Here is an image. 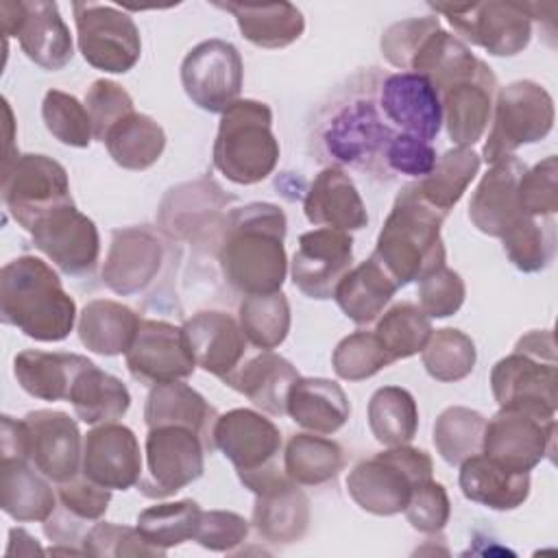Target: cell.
I'll use <instances>...</instances> for the list:
<instances>
[{
    "label": "cell",
    "mask_w": 558,
    "mask_h": 558,
    "mask_svg": "<svg viewBox=\"0 0 558 558\" xmlns=\"http://www.w3.org/2000/svg\"><path fill=\"white\" fill-rule=\"evenodd\" d=\"M286 214L272 203H248L227 214L218 246L225 279L242 294L279 292L288 275Z\"/></svg>",
    "instance_id": "1"
},
{
    "label": "cell",
    "mask_w": 558,
    "mask_h": 558,
    "mask_svg": "<svg viewBox=\"0 0 558 558\" xmlns=\"http://www.w3.org/2000/svg\"><path fill=\"white\" fill-rule=\"evenodd\" d=\"M0 314L33 340L59 342L74 327L76 303L48 262L20 255L0 270Z\"/></svg>",
    "instance_id": "2"
},
{
    "label": "cell",
    "mask_w": 558,
    "mask_h": 558,
    "mask_svg": "<svg viewBox=\"0 0 558 558\" xmlns=\"http://www.w3.org/2000/svg\"><path fill=\"white\" fill-rule=\"evenodd\" d=\"M445 214L432 207L416 190V183L403 185L377 235L373 257L386 268L399 288L421 281L445 266V244L440 227Z\"/></svg>",
    "instance_id": "3"
},
{
    "label": "cell",
    "mask_w": 558,
    "mask_h": 558,
    "mask_svg": "<svg viewBox=\"0 0 558 558\" xmlns=\"http://www.w3.org/2000/svg\"><path fill=\"white\" fill-rule=\"evenodd\" d=\"M490 388L499 408L556 418L558 357L549 329H532L521 336L510 355L490 371Z\"/></svg>",
    "instance_id": "4"
},
{
    "label": "cell",
    "mask_w": 558,
    "mask_h": 558,
    "mask_svg": "<svg viewBox=\"0 0 558 558\" xmlns=\"http://www.w3.org/2000/svg\"><path fill=\"white\" fill-rule=\"evenodd\" d=\"M277 161L279 142L266 102L240 98L222 111L214 142V166L222 177L238 185H255L272 174Z\"/></svg>",
    "instance_id": "5"
},
{
    "label": "cell",
    "mask_w": 558,
    "mask_h": 558,
    "mask_svg": "<svg viewBox=\"0 0 558 558\" xmlns=\"http://www.w3.org/2000/svg\"><path fill=\"white\" fill-rule=\"evenodd\" d=\"M211 440L235 466L240 482L251 493H264L288 480L286 471L279 466L281 432L259 412L235 408L218 414Z\"/></svg>",
    "instance_id": "6"
},
{
    "label": "cell",
    "mask_w": 558,
    "mask_h": 558,
    "mask_svg": "<svg viewBox=\"0 0 558 558\" xmlns=\"http://www.w3.org/2000/svg\"><path fill=\"white\" fill-rule=\"evenodd\" d=\"M432 458L416 447L397 445L357 462L347 475L349 497L366 512L392 517L405 510L412 490L432 480Z\"/></svg>",
    "instance_id": "7"
},
{
    "label": "cell",
    "mask_w": 558,
    "mask_h": 558,
    "mask_svg": "<svg viewBox=\"0 0 558 558\" xmlns=\"http://www.w3.org/2000/svg\"><path fill=\"white\" fill-rule=\"evenodd\" d=\"M395 133L373 96H353L331 113L320 142L338 166L390 174L384 155Z\"/></svg>",
    "instance_id": "8"
},
{
    "label": "cell",
    "mask_w": 558,
    "mask_h": 558,
    "mask_svg": "<svg viewBox=\"0 0 558 558\" xmlns=\"http://www.w3.org/2000/svg\"><path fill=\"white\" fill-rule=\"evenodd\" d=\"M554 116L549 92L534 81H514L497 89L482 159L495 163L523 144L541 142L551 131Z\"/></svg>",
    "instance_id": "9"
},
{
    "label": "cell",
    "mask_w": 558,
    "mask_h": 558,
    "mask_svg": "<svg viewBox=\"0 0 558 558\" xmlns=\"http://www.w3.org/2000/svg\"><path fill=\"white\" fill-rule=\"evenodd\" d=\"M2 201L13 220L31 231L50 211L74 203L68 170L46 155H17L2 170Z\"/></svg>",
    "instance_id": "10"
},
{
    "label": "cell",
    "mask_w": 558,
    "mask_h": 558,
    "mask_svg": "<svg viewBox=\"0 0 558 558\" xmlns=\"http://www.w3.org/2000/svg\"><path fill=\"white\" fill-rule=\"evenodd\" d=\"M76 41L83 59L102 72L124 74L142 57L140 28L126 11L102 2H74Z\"/></svg>",
    "instance_id": "11"
},
{
    "label": "cell",
    "mask_w": 558,
    "mask_h": 558,
    "mask_svg": "<svg viewBox=\"0 0 558 558\" xmlns=\"http://www.w3.org/2000/svg\"><path fill=\"white\" fill-rule=\"evenodd\" d=\"M429 7L442 13L464 41L484 48L493 57H514L532 39V13L521 2H432Z\"/></svg>",
    "instance_id": "12"
},
{
    "label": "cell",
    "mask_w": 558,
    "mask_h": 558,
    "mask_svg": "<svg viewBox=\"0 0 558 558\" xmlns=\"http://www.w3.org/2000/svg\"><path fill=\"white\" fill-rule=\"evenodd\" d=\"M205 440L190 427L159 425L146 434V475L140 477V493L161 499L196 482L205 471Z\"/></svg>",
    "instance_id": "13"
},
{
    "label": "cell",
    "mask_w": 558,
    "mask_h": 558,
    "mask_svg": "<svg viewBox=\"0 0 558 558\" xmlns=\"http://www.w3.org/2000/svg\"><path fill=\"white\" fill-rule=\"evenodd\" d=\"M244 65L238 48L225 39L196 44L181 63V85L203 111L222 113L240 100Z\"/></svg>",
    "instance_id": "14"
},
{
    "label": "cell",
    "mask_w": 558,
    "mask_h": 558,
    "mask_svg": "<svg viewBox=\"0 0 558 558\" xmlns=\"http://www.w3.org/2000/svg\"><path fill=\"white\" fill-rule=\"evenodd\" d=\"M0 17L4 35L17 37L22 52L35 65L57 72L72 61V35L59 13L57 2L4 0L0 4Z\"/></svg>",
    "instance_id": "15"
},
{
    "label": "cell",
    "mask_w": 558,
    "mask_h": 558,
    "mask_svg": "<svg viewBox=\"0 0 558 558\" xmlns=\"http://www.w3.org/2000/svg\"><path fill=\"white\" fill-rule=\"evenodd\" d=\"M554 434L556 418L499 408V412L486 421L482 453L510 471L530 473L554 453Z\"/></svg>",
    "instance_id": "16"
},
{
    "label": "cell",
    "mask_w": 558,
    "mask_h": 558,
    "mask_svg": "<svg viewBox=\"0 0 558 558\" xmlns=\"http://www.w3.org/2000/svg\"><path fill=\"white\" fill-rule=\"evenodd\" d=\"M124 355L133 379L146 386L185 379L196 368L183 327L166 320L142 318L137 333Z\"/></svg>",
    "instance_id": "17"
},
{
    "label": "cell",
    "mask_w": 558,
    "mask_h": 558,
    "mask_svg": "<svg viewBox=\"0 0 558 558\" xmlns=\"http://www.w3.org/2000/svg\"><path fill=\"white\" fill-rule=\"evenodd\" d=\"M353 238L347 231L320 227L299 238L290 262L292 283L310 299H331L340 279L351 270Z\"/></svg>",
    "instance_id": "18"
},
{
    "label": "cell",
    "mask_w": 558,
    "mask_h": 558,
    "mask_svg": "<svg viewBox=\"0 0 558 558\" xmlns=\"http://www.w3.org/2000/svg\"><path fill=\"white\" fill-rule=\"evenodd\" d=\"M28 233L35 248H39L65 275H85L98 262V229L92 218L76 209L74 203L50 211Z\"/></svg>",
    "instance_id": "19"
},
{
    "label": "cell",
    "mask_w": 558,
    "mask_h": 558,
    "mask_svg": "<svg viewBox=\"0 0 558 558\" xmlns=\"http://www.w3.org/2000/svg\"><path fill=\"white\" fill-rule=\"evenodd\" d=\"M28 460L50 482L61 484L81 473L83 440L74 418L59 410H35L24 416Z\"/></svg>",
    "instance_id": "20"
},
{
    "label": "cell",
    "mask_w": 558,
    "mask_h": 558,
    "mask_svg": "<svg viewBox=\"0 0 558 558\" xmlns=\"http://www.w3.org/2000/svg\"><path fill=\"white\" fill-rule=\"evenodd\" d=\"M81 473L109 490H126L142 477V451L131 427L102 423L83 438Z\"/></svg>",
    "instance_id": "21"
},
{
    "label": "cell",
    "mask_w": 558,
    "mask_h": 558,
    "mask_svg": "<svg viewBox=\"0 0 558 558\" xmlns=\"http://www.w3.org/2000/svg\"><path fill=\"white\" fill-rule=\"evenodd\" d=\"M377 102L386 120L397 124L401 133L414 135L423 142H432L440 133V94L423 74L397 72L386 76L379 85Z\"/></svg>",
    "instance_id": "22"
},
{
    "label": "cell",
    "mask_w": 558,
    "mask_h": 558,
    "mask_svg": "<svg viewBox=\"0 0 558 558\" xmlns=\"http://www.w3.org/2000/svg\"><path fill=\"white\" fill-rule=\"evenodd\" d=\"M161 259L163 246L157 233L146 227L116 229L102 264V281L120 296L142 292L157 277Z\"/></svg>",
    "instance_id": "23"
},
{
    "label": "cell",
    "mask_w": 558,
    "mask_h": 558,
    "mask_svg": "<svg viewBox=\"0 0 558 558\" xmlns=\"http://www.w3.org/2000/svg\"><path fill=\"white\" fill-rule=\"evenodd\" d=\"M183 333L194 362L205 373L227 379L246 355V338L240 323L227 312H198L183 323Z\"/></svg>",
    "instance_id": "24"
},
{
    "label": "cell",
    "mask_w": 558,
    "mask_h": 558,
    "mask_svg": "<svg viewBox=\"0 0 558 558\" xmlns=\"http://www.w3.org/2000/svg\"><path fill=\"white\" fill-rule=\"evenodd\" d=\"M525 170L527 166L517 155H508L495 161L482 177L469 203V218L482 233L501 238L521 216H525L517 196Z\"/></svg>",
    "instance_id": "25"
},
{
    "label": "cell",
    "mask_w": 558,
    "mask_h": 558,
    "mask_svg": "<svg viewBox=\"0 0 558 558\" xmlns=\"http://www.w3.org/2000/svg\"><path fill=\"white\" fill-rule=\"evenodd\" d=\"M495 94L497 78L486 63L480 65L473 78L456 83L440 94L442 122L453 144L469 148L482 140L493 116Z\"/></svg>",
    "instance_id": "26"
},
{
    "label": "cell",
    "mask_w": 558,
    "mask_h": 558,
    "mask_svg": "<svg viewBox=\"0 0 558 558\" xmlns=\"http://www.w3.org/2000/svg\"><path fill=\"white\" fill-rule=\"evenodd\" d=\"M303 211L312 225L347 233L357 231L368 222L366 207L355 183L338 166H327L316 174L305 194Z\"/></svg>",
    "instance_id": "27"
},
{
    "label": "cell",
    "mask_w": 558,
    "mask_h": 558,
    "mask_svg": "<svg viewBox=\"0 0 558 558\" xmlns=\"http://www.w3.org/2000/svg\"><path fill=\"white\" fill-rule=\"evenodd\" d=\"M299 377L301 375L292 362L272 351H262L240 364L225 384L244 395L259 410L281 416L286 414L290 388Z\"/></svg>",
    "instance_id": "28"
},
{
    "label": "cell",
    "mask_w": 558,
    "mask_h": 558,
    "mask_svg": "<svg viewBox=\"0 0 558 558\" xmlns=\"http://www.w3.org/2000/svg\"><path fill=\"white\" fill-rule=\"evenodd\" d=\"M92 360L78 353H48L39 349L20 351L13 360V375L22 390L41 401H68L81 371Z\"/></svg>",
    "instance_id": "29"
},
{
    "label": "cell",
    "mask_w": 558,
    "mask_h": 558,
    "mask_svg": "<svg viewBox=\"0 0 558 558\" xmlns=\"http://www.w3.org/2000/svg\"><path fill=\"white\" fill-rule=\"evenodd\" d=\"M458 484L469 501L499 512L519 508L530 495V473L510 471L484 453H475L460 464Z\"/></svg>",
    "instance_id": "30"
},
{
    "label": "cell",
    "mask_w": 558,
    "mask_h": 558,
    "mask_svg": "<svg viewBox=\"0 0 558 558\" xmlns=\"http://www.w3.org/2000/svg\"><path fill=\"white\" fill-rule=\"evenodd\" d=\"M216 418L218 414L207 399L183 379L153 386L144 405V423L148 429L159 425L190 427L205 440L207 449H214L211 432Z\"/></svg>",
    "instance_id": "31"
},
{
    "label": "cell",
    "mask_w": 558,
    "mask_h": 558,
    "mask_svg": "<svg viewBox=\"0 0 558 558\" xmlns=\"http://www.w3.org/2000/svg\"><path fill=\"white\" fill-rule=\"evenodd\" d=\"M253 525L268 543L290 545L310 527V499L290 477L255 495Z\"/></svg>",
    "instance_id": "32"
},
{
    "label": "cell",
    "mask_w": 558,
    "mask_h": 558,
    "mask_svg": "<svg viewBox=\"0 0 558 558\" xmlns=\"http://www.w3.org/2000/svg\"><path fill=\"white\" fill-rule=\"evenodd\" d=\"M57 493L50 480L41 475L26 458L0 460V508L11 519L46 521L57 508Z\"/></svg>",
    "instance_id": "33"
},
{
    "label": "cell",
    "mask_w": 558,
    "mask_h": 558,
    "mask_svg": "<svg viewBox=\"0 0 558 558\" xmlns=\"http://www.w3.org/2000/svg\"><path fill=\"white\" fill-rule=\"evenodd\" d=\"M286 414L303 429L333 434L347 423L351 403L340 384L325 377H299L290 388Z\"/></svg>",
    "instance_id": "34"
},
{
    "label": "cell",
    "mask_w": 558,
    "mask_h": 558,
    "mask_svg": "<svg viewBox=\"0 0 558 558\" xmlns=\"http://www.w3.org/2000/svg\"><path fill=\"white\" fill-rule=\"evenodd\" d=\"M216 7L229 11L235 17L242 37L259 48H286L294 44L305 31V17L292 2H216Z\"/></svg>",
    "instance_id": "35"
},
{
    "label": "cell",
    "mask_w": 558,
    "mask_h": 558,
    "mask_svg": "<svg viewBox=\"0 0 558 558\" xmlns=\"http://www.w3.org/2000/svg\"><path fill=\"white\" fill-rule=\"evenodd\" d=\"M397 290L399 286L395 279L371 255L340 279L333 290V299L347 318L355 325H368L381 316Z\"/></svg>",
    "instance_id": "36"
},
{
    "label": "cell",
    "mask_w": 558,
    "mask_h": 558,
    "mask_svg": "<svg viewBox=\"0 0 558 558\" xmlns=\"http://www.w3.org/2000/svg\"><path fill=\"white\" fill-rule=\"evenodd\" d=\"M482 63L460 37L436 28L414 52L408 72L427 76L436 92L442 94L451 85L473 78Z\"/></svg>",
    "instance_id": "37"
},
{
    "label": "cell",
    "mask_w": 558,
    "mask_h": 558,
    "mask_svg": "<svg viewBox=\"0 0 558 558\" xmlns=\"http://www.w3.org/2000/svg\"><path fill=\"white\" fill-rule=\"evenodd\" d=\"M140 320L142 318L131 307L118 301L94 299L81 310L76 331L85 349L113 357L129 351Z\"/></svg>",
    "instance_id": "38"
},
{
    "label": "cell",
    "mask_w": 558,
    "mask_h": 558,
    "mask_svg": "<svg viewBox=\"0 0 558 558\" xmlns=\"http://www.w3.org/2000/svg\"><path fill=\"white\" fill-rule=\"evenodd\" d=\"M68 401L83 423L102 425L116 423L126 414L131 405V392L116 375L100 371L96 364H89L78 373Z\"/></svg>",
    "instance_id": "39"
},
{
    "label": "cell",
    "mask_w": 558,
    "mask_h": 558,
    "mask_svg": "<svg viewBox=\"0 0 558 558\" xmlns=\"http://www.w3.org/2000/svg\"><path fill=\"white\" fill-rule=\"evenodd\" d=\"M102 144L120 168L140 172L159 161L166 148V133L157 120L133 111L109 129Z\"/></svg>",
    "instance_id": "40"
},
{
    "label": "cell",
    "mask_w": 558,
    "mask_h": 558,
    "mask_svg": "<svg viewBox=\"0 0 558 558\" xmlns=\"http://www.w3.org/2000/svg\"><path fill=\"white\" fill-rule=\"evenodd\" d=\"M344 466L342 447L325 436L294 434L283 453V471L299 486H320Z\"/></svg>",
    "instance_id": "41"
},
{
    "label": "cell",
    "mask_w": 558,
    "mask_h": 558,
    "mask_svg": "<svg viewBox=\"0 0 558 558\" xmlns=\"http://www.w3.org/2000/svg\"><path fill=\"white\" fill-rule=\"evenodd\" d=\"M482 157L473 148H451L438 157L434 170L418 179V194L445 216L462 198L475 174L480 172Z\"/></svg>",
    "instance_id": "42"
},
{
    "label": "cell",
    "mask_w": 558,
    "mask_h": 558,
    "mask_svg": "<svg viewBox=\"0 0 558 558\" xmlns=\"http://www.w3.org/2000/svg\"><path fill=\"white\" fill-rule=\"evenodd\" d=\"M368 427L386 447L408 445L418 429V408L410 390L401 386L377 388L368 401Z\"/></svg>",
    "instance_id": "43"
},
{
    "label": "cell",
    "mask_w": 558,
    "mask_h": 558,
    "mask_svg": "<svg viewBox=\"0 0 558 558\" xmlns=\"http://www.w3.org/2000/svg\"><path fill=\"white\" fill-rule=\"evenodd\" d=\"M238 323L253 347L272 351L290 331V303L281 290L272 294H248L240 303Z\"/></svg>",
    "instance_id": "44"
},
{
    "label": "cell",
    "mask_w": 558,
    "mask_h": 558,
    "mask_svg": "<svg viewBox=\"0 0 558 558\" xmlns=\"http://www.w3.org/2000/svg\"><path fill=\"white\" fill-rule=\"evenodd\" d=\"M504 251L521 272L547 268L556 255V225L549 218L521 216L501 238Z\"/></svg>",
    "instance_id": "45"
},
{
    "label": "cell",
    "mask_w": 558,
    "mask_h": 558,
    "mask_svg": "<svg viewBox=\"0 0 558 558\" xmlns=\"http://www.w3.org/2000/svg\"><path fill=\"white\" fill-rule=\"evenodd\" d=\"M484 427L486 418L477 410L445 408L434 423V447L447 464L460 466L466 458L482 453Z\"/></svg>",
    "instance_id": "46"
},
{
    "label": "cell",
    "mask_w": 558,
    "mask_h": 558,
    "mask_svg": "<svg viewBox=\"0 0 558 558\" xmlns=\"http://www.w3.org/2000/svg\"><path fill=\"white\" fill-rule=\"evenodd\" d=\"M203 508L194 499L166 501L148 506L137 514V530L159 549H170L185 541H194Z\"/></svg>",
    "instance_id": "47"
},
{
    "label": "cell",
    "mask_w": 558,
    "mask_h": 558,
    "mask_svg": "<svg viewBox=\"0 0 558 558\" xmlns=\"http://www.w3.org/2000/svg\"><path fill=\"white\" fill-rule=\"evenodd\" d=\"M432 331L434 329L429 316L414 303L392 305L388 312L381 314L375 327V336L395 362L423 351Z\"/></svg>",
    "instance_id": "48"
},
{
    "label": "cell",
    "mask_w": 558,
    "mask_h": 558,
    "mask_svg": "<svg viewBox=\"0 0 558 558\" xmlns=\"http://www.w3.org/2000/svg\"><path fill=\"white\" fill-rule=\"evenodd\" d=\"M421 360L432 379L449 384L471 375L477 351L473 340L464 331L442 327L432 331L427 344L421 351Z\"/></svg>",
    "instance_id": "49"
},
{
    "label": "cell",
    "mask_w": 558,
    "mask_h": 558,
    "mask_svg": "<svg viewBox=\"0 0 558 558\" xmlns=\"http://www.w3.org/2000/svg\"><path fill=\"white\" fill-rule=\"evenodd\" d=\"M41 118L57 142L74 148H87L92 144V120L87 107L81 105L76 96L61 89H48L41 102Z\"/></svg>",
    "instance_id": "50"
},
{
    "label": "cell",
    "mask_w": 558,
    "mask_h": 558,
    "mask_svg": "<svg viewBox=\"0 0 558 558\" xmlns=\"http://www.w3.org/2000/svg\"><path fill=\"white\" fill-rule=\"evenodd\" d=\"M392 362L375 331H355L342 338L331 355L336 375L347 381L368 379Z\"/></svg>",
    "instance_id": "51"
},
{
    "label": "cell",
    "mask_w": 558,
    "mask_h": 558,
    "mask_svg": "<svg viewBox=\"0 0 558 558\" xmlns=\"http://www.w3.org/2000/svg\"><path fill=\"white\" fill-rule=\"evenodd\" d=\"M83 551L89 556H109V558H126V556H166L163 549L153 547L137 527L118 525L109 521L94 523L83 543Z\"/></svg>",
    "instance_id": "52"
},
{
    "label": "cell",
    "mask_w": 558,
    "mask_h": 558,
    "mask_svg": "<svg viewBox=\"0 0 558 558\" xmlns=\"http://www.w3.org/2000/svg\"><path fill=\"white\" fill-rule=\"evenodd\" d=\"M517 196L525 216L549 218L558 211V161L554 155L523 172Z\"/></svg>",
    "instance_id": "53"
},
{
    "label": "cell",
    "mask_w": 558,
    "mask_h": 558,
    "mask_svg": "<svg viewBox=\"0 0 558 558\" xmlns=\"http://www.w3.org/2000/svg\"><path fill=\"white\" fill-rule=\"evenodd\" d=\"M85 107L92 120L94 140L98 142H105L109 129L135 111L131 94L109 78H98L89 85L85 94Z\"/></svg>",
    "instance_id": "54"
},
{
    "label": "cell",
    "mask_w": 558,
    "mask_h": 558,
    "mask_svg": "<svg viewBox=\"0 0 558 558\" xmlns=\"http://www.w3.org/2000/svg\"><path fill=\"white\" fill-rule=\"evenodd\" d=\"M464 296V279L447 266L436 268L418 281V307L429 318H447L456 314L462 307Z\"/></svg>",
    "instance_id": "55"
},
{
    "label": "cell",
    "mask_w": 558,
    "mask_h": 558,
    "mask_svg": "<svg viewBox=\"0 0 558 558\" xmlns=\"http://www.w3.org/2000/svg\"><path fill=\"white\" fill-rule=\"evenodd\" d=\"M436 28H440V22L434 15L410 17V20H401V22L390 24L384 31L381 41H379L384 59L390 65L408 72V65H410L414 52L425 41V37L432 35Z\"/></svg>",
    "instance_id": "56"
},
{
    "label": "cell",
    "mask_w": 558,
    "mask_h": 558,
    "mask_svg": "<svg viewBox=\"0 0 558 558\" xmlns=\"http://www.w3.org/2000/svg\"><path fill=\"white\" fill-rule=\"evenodd\" d=\"M403 512H405L408 523L414 530H418L423 534L440 532L447 525L449 514H451V504H449L445 486L434 480L418 484L412 490L410 501Z\"/></svg>",
    "instance_id": "57"
},
{
    "label": "cell",
    "mask_w": 558,
    "mask_h": 558,
    "mask_svg": "<svg viewBox=\"0 0 558 558\" xmlns=\"http://www.w3.org/2000/svg\"><path fill=\"white\" fill-rule=\"evenodd\" d=\"M248 536V521L231 510H203L194 541L209 551H231Z\"/></svg>",
    "instance_id": "58"
},
{
    "label": "cell",
    "mask_w": 558,
    "mask_h": 558,
    "mask_svg": "<svg viewBox=\"0 0 558 558\" xmlns=\"http://www.w3.org/2000/svg\"><path fill=\"white\" fill-rule=\"evenodd\" d=\"M57 497L61 508H65L72 517L89 523V521H98L107 512L111 501V490L105 486H98L96 482L78 473L72 480L57 484Z\"/></svg>",
    "instance_id": "59"
},
{
    "label": "cell",
    "mask_w": 558,
    "mask_h": 558,
    "mask_svg": "<svg viewBox=\"0 0 558 558\" xmlns=\"http://www.w3.org/2000/svg\"><path fill=\"white\" fill-rule=\"evenodd\" d=\"M436 161L438 157L429 142H423L401 131L395 133L384 155V163L388 172H399V174L418 177V179L427 177L434 170Z\"/></svg>",
    "instance_id": "60"
},
{
    "label": "cell",
    "mask_w": 558,
    "mask_h": 558,
    "mask_svg": "<svg viewBox=\"0 0 558 558\" xmlns=\"http://www.w3.org/2000/svg\"><path fill=\"white\" fill-rule=\"evenodd\" d=\"M0 453H2V458H26L28 460V438H26L24 418L15 421L13 416L2 414Z\"/></svg>",
    "instance_id": "61"
},
{
    "label": "cell",
    "mask_w": 558,
    "mask_h": 558,
    "mask_svg": "<svg viewBox=\"0 0 558 558\" xmlns=\"http://www.w3.org/2000/svg\"><path fill=\"white\" fill-rule=\"evenodd\" d=\"M7 556H33V554H41V547L37 545V541L22 527H11L9 530V547L4 551Z\"/></svg>",
    "instance_id": "62"
}]
</instances>
